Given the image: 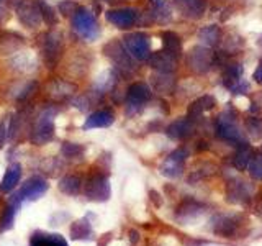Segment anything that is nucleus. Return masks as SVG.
I'll return each instance as SVG.
<instances>
[{
	"label": "nucleus",
	"instance_id": "obj_34",
	"mask_svg": "<svg viewBox=\"0 0 262 246\" xmlns=\"http://www.w3.org/2000/svg\"><path fill=\"white\" fill-rule=\"evenodd\" d=\"M82 153V148L79 145H74V143H64L62 145V154L68 156V158H76Z\"/></svg>",
	"mask_w": 262,
	"mask_h": 246
},
{
	"label": "nucleus",
	"instance_id": "obj_17",
	"mask_svg": "<svg viewBox=\"0 0 262 246\" xmlns=\"http://www.w3.org/2000/svg\"><path fill=\"white\" fill-rule=\"evenodd\" d=\"M203 210H205V205L200 203L199 200L185 199V200H182L179 203V207L176 210V217L180 218V220H190V218L199 217Z\"/></svg>",
	"mask_w": 262,
	"mask_h": 246
},
{
	"label": "nucleus",
	"instance_id": "obj_28",
	"mask_svg": "<svg viewBox=\"0 0 262 246\" xmlns=\"http://www.w3.org/2000/svg\"><path fill=\"white\" fill-rule=\"evenodd\" d=\"M92 235V227H90L89 221L84 220H77L76 223L71 227V238L72 240H80V238H90Z\"/></svg>",
	"mask_w": 262,
	"mask_h": 246
},
{
	"label": "nucleus",
	"instance_id": "obj_33",
	"mask_svg": "<svg viewBox=\"0 0 262 246\" xmlns=\"http://www.w3.org/2000/svg\"><path fill=\"white\" fill-rule=\"evenodd\" d=\"M38 5H39V12H41V16H43V20H45L46 23H49V25H54V23H57L56 13H54V10H53L51 7H49L46 2H43V0H39Z\"/></svg>",
	"mask_w": 262,
	"mask_h": 246
},
{
	"label": "nucleus",
	"instance_id": "obj_20",
	"mask_svg": "<svg viewBox=\"0 0 262 246\" xmlns=\"http://www.w3.org/2000/svg\"><path fill=\"white\" fill-rule=\"evenodd\" d=\"M105 54L110 56L112 59L117 63L121 68H131V59L128 53L125 51V48H123L118 41H112L105 46Z\"/></svg>",
	"mask_w": 262,
	"mask_h": 246
},
{
	"label": "nucleus",
	"instance_id": "obj_21",
	"mask_svg": "<svg viewBox=\"0 0 262 246\" xmlns=\"http://www.w3.org/2000/svg\"><path fill=\"white\" fill-rule=\"evenodd\" d=\"M113 121H115V117H113V113L110 110H100V112H95V113L90 115V117L84 123V128L85 130L105 128V127H110Z\"/></svg>",
	"mask_w": 262,
	"mask_h": 246
},
{
	"label": "nucleus",
	"instance_id": "obj_39",
	"mask_svg": "<svg viewBox=\"0 0 262 246\" xmlns=\"http://www.w3.org/2000/svg\"><path fill=\"white\" fill-rule=\"evenodd\" d=\"M108 240H110V235H103V241H102V243H98V246H105Z\"/></svg>",
	"mask_w": 262,
	"mask_h": 246
},
{
	"label": "nucleus",
	"instance_id": "obj_18",
	"mask_svg": "<svg viewBox=\"0 0 262 246\" xmlns=\"http://www.w3.org/2000/svg\"><path fill=\"white\" fill-rule=\"evenodd\" d=\"M254 158V150L252 146L248 145V143H241L237 145V150L233 156V166L237 169V171H246L249 168V164Z\"/></svg>",
	"mask_w": 262,
	"mask_h": 246
},
{
	"label": "nucleus",
	"instance_id": "obj_23",
	"mask_svg": "<svg viewBox=\"0 0 262 246\" xmlns=\"http://www.w3.org/2000/svg\"><path fill=\"white\" fill-rule=\"evenodd\" d=\"M20 177H21V166L20 164H12L5 172L2 184H0V189H2L4 192H12L16 187V184L20 182Z\"/></svg>",
	"mask_w": 262,
	"mask_h": 246
},
{
	"label": "nucleus",
	"instance_id": "obj_26",
	"mask_svg": "<svg viewBox=\"0 0 262 246\" xmlns=\"http://www.w3.org/2000/svg\"><path fill=\"white\" fill-rule=\"evenodd\" d=\"M243 80V68L239 64H228L223 72V84L231 90L236 84Z\"/></svg>",
	"mask_w": 262,
	"mask_h": 246
},
{
	"label": "nucleus",
	"instance_id": "obj_31",
	"mask_svg": "<svg viewBox=\"0 0 262 246\" xmlns=\"http://www.w3.org/2000/svg\"><path fill=\"white\" fill-rule=\"evenodd\" d=\"M246 131L249 133V136L252 138H260L262 136V118L257 117H249L244 123Z\"/></svg>",
	"mask_w": 262,
	"mask_h": 246
},
{
	"label": "nucleus",
	"instance_id": "obj_12",
	"mask_svg": "<svg viewBox=\"0 0 262 246\" xmlns=\"http://www.w3.org/2000/svg\"><path fill=\"white\" fill-rule=\"evenodd\" d=\"M106 20L118 28H129L135 25L138 13L135 8H118V10H108L106 12Z\"/></svg>",
	"mask_w": 262,
	"mask_h": 246
},
{
	"label": "nucleus",
	"instance_id": "obj_40",
	"mask_svg": "<svg viewBox=\"0 0 262 246\" xmlns=\"http://www.w3.org/2000/svg\"><path fill=\"white\" fill-rule=\"evenodd\" d=\"M151 2H152L154 5H161V4H162V0H151Z\"/></svg>",
	"mask_w": 262,
	"mask_h": 246
},
{
	"label": "nucleus",
	"instance_id": "obj_6",
	"mask_svg": "<svg viewBox=\"0 0 262 246\" xmlns=\"http://www.w3.org/2000/svg\"><path fill=\"white\" fill-rule=\"evenodd\" d=\"M151 98V89L144 82H135L131 84L126 92V109L128 113H135L141 110V107Z\"/></svg>",
	"mask_w": 262,
	"mask_h": 246
},
{
	"label": "nucleus",
	"instance_id": "obj_35",
	"mask_svg": "<svg viewBox=\"0 0 262 246\" xmlns=\"http://www.w3.org/2000/svg\"><path fill=\"white\" fill-rule=\"evenodd\" d=\"M254 213H256L257 217L262 218V192L259 194L257 200H256V205H254Z\"/></svg>",
	"mask_w": 262,
	"mask_h": 246
},
{
	"label": "nucleus",
	"instance_id": "obj_11",
	"mask_svg": "<svg viewBox=\"0 0 262 246\" xmlns=\"http://www.w3.org/2000/svg\"><path fill=\"white\" fill-rule=\"evenodd\" d=\"M226 200L231 203H248L251 200V187L243 180H229L226 186Z\"/></svg>",
	"mask_w": 262,
	"mask_h": 246
},
{
	"label": "nucleus",
	"instance_id": "obj_25",
	"mask_svg": "<svg viewBox=\"0 0 262 246\" xmlns=\"http://www.w3.org/2000/svg\"><path fill=\"white\" fill-rule=\"evenodd\" d=\"M31 246H68L61 235L35 233L31 238Z\"/></svg>",
	"mask_w": 262,
	"mask_h": 246
},
{
	"label": "nucleus",
	"instance_id": "obj_30",
	"mask_svg": "<svg viewBox=\"0 0 262 246\" xmlns=\"http://www.w3.org/2000/svg\"><path fill=\"white\" fill-rule=\"evenodd\" d=\"M16 209L15 205H8V209L4 212L2 215V220H0V232H7V230H10L13 227V221H15V215H16Z\"/></svg>",
	"mask_w": 262,
	"mask_h": 246
},
{
	"label": "nucleus",
	"instance_id": "obj_1",
	"mask_svg": "<svg viewBox=\"0 0 262 246\" xmlns=\"http://www.w3.org/2000/svg\"><path fill=\"white\" fill-rule=\"evenodd\" d=\"M215 131H216V136H218L220 139H223V141L234 143V145H241V143H244L243 131H241L239 125L236 123L234 117H231V115L221 113L220 117L216 118Z\"/></svg>",
	"mask_w": 262,
	"mask_h": 246
},
{
	"label": "nucleus",
	"instance_id": "obj_36",
	"mask_svg": "<svg viewBox=\"0 0 262 246\" xmlns=\"http://www.w3.org/2000/svg\"><path fill=\"white\" fill-rule=\"evenodd\" d=\"M149 197H151V200L154 202L156 207H161V205H162V199H161V195H159L158 192H156V191H151V192H149Z\"/></svg>",
	"mask_w": 262,
	"mask_h": 246
},
{
	"label": "nucleus",
	"instance_id": "obj_2",
	"mask_svg": "<svg viewBox=\"0 0 262 246\" xmlns=\"http://www.w3.org/2000/svg\"><path fill=\"white\" fill-rule=\"evenodd\" d=\"M72 23L76 31L85 39H95L98 36V33H100L94 13L89 12L87 8H77L76 13H74Z\"/></svg>",
	"mask_w": 262,
	"mask_h": 246
},
{
	"label": "nucleus",
	"instance_id": "obj_9",
	"mask_svg": "<svg viewBox=\"0 0 262 246\" xmlns=\"http://www.w3.org/2000/svg\"><path fill=\"white\" fill-rule=\"evenodd\" d=\"M16 15H18L20 22L23 25H27L28 28L38 27L39 22L43 20V16H41V12H39V5L28 2V0H25V2H21L16 7Z\"/></svg>",
	"mask_w": 262,
	"mask_h": 246
},
{
	"label": "nucleus",
	"instance_id": "obj_13",
	"mask_svg": "<svg viewBox=\"0 0 262 246\" xmlns=\"http://www.w3.org/2000/svg\"><path fill=\"white\" fill-rule=\"evenodd\" d=\"M239 223L241 221L237 220V217H231V215H220L213 220V232L220 236L225 238H231L237 233L239 230Z\"/></svg>",
	"mask_w": 262,
	"mask_h": 246
},
{
	"label": "nucleus",
	"instance_id": "obj_32",
	"mask_svg": "<svg viewBox=\"0 0 262 246\" xmlns=\"http://www.w3.org/2000/svg\"><path fill=\"white\" fill-rule=\"evenodd\" d=\"M249 174L252 179L262 180V153L254 154V158L249 164Z\"/></svg>",
	"mask_w": 262,
	"mask_h": 246
},
{
	"label": "nucleus",
	"instance_id": "obj_22",
	"mask_svg": "<svg viewBox=\"0 0 262 246\" xmlns=\"http://www.w3.org/2000/svg\"><path fill=\"white\" fill-rule=\"evenodd\" d=\"M151 80L158 92L170 94V92H174V89H176V79L172 77L170 72H159V74H156V76H152Z\"/></svg>",
	"mask_w": 262,
	"mask_h": 246
},
{
	"label": "nucleus",
	"instance_id": "obj_8",
	"mask_svg": "<svg viewBox=\"0 0 262 246\" xmlns=\"http://www.w3.org/2000/svg\"><path fill=\"white\" fill-rule=\"evenodd\" d=\"M85 194L90 200L95 202H105L110 199V182L105 176H94L87 182Z\"/></svg>",
	"mask_w": 262,
	"mask_h": 246
},
{
	"label": "nucleus",
	"instance_id": "obj_16",
	"mask_svg": "<svg viewBox=\"0 0 262 246\" xmlns=\"http://www.w3.org/2000/svg\"><path fill=\"white\" fill-rule=\"evenodd\" d=\"M215 105H216V102H215V98H213L211 95H202L200 98H196V100H193L190 105H188L187 118L192 120V121L199 120L205 112L211 110Z\"/></svg>",
	"mask_w": 262,
	"mask_h": 246
},
{
	"label": "nucleus",
	"instance_id": "obj_10",
	"mask_svg": "<svg viewBox=\"0 0 262 246\" xmlns=\"http://www.w3.org/2000/svg\"><path fill=\"white\" fill-rule=\"evenodd\" d=\"M177 10L187 18L199 20L207 12V0H174Z\"/></svg>",
	"mask_w": 262,
	"mask_h": 246
},
{
	"label": "nucleus",
	"instance_id": "obj_5",
	"mask_svg": "<svg viewBox=\"0 0 262 246\" xmlns=\"http://www.w3.org/2000/svg\"><path fill=\"white\" fill-rule=\"evenodd\" d=\"M46 191H48V184L43 179L28 180L18 191V194H15L13 199H10V203L15 205V207H20V203L23 200H38L39 197H43Z\"/></svg>",
	"mask_w": 262,
	"mask_h": 246
},
{
	"label": "nucleus",
	"instance_id": "obj_14",
	"mask_svg": "<svg viewBox=\"0 0 262 246\" xmlns=\"http://www.w3.org/2000/svg\"><path fill=\"white\" fill-rule=\"evenodd\" d=\"M54 125H53V115L51 112H45L38 120V125L35 128V135H33V141L36 145H41L48 141L53 136Z\"/></svg>",
	"mask_w": 262,
	"mask_h": 246
},
{
	"label": "nucleus",
	"instance_id": "obj_27",
	"mask_svg": "<svg viewBox=\"0 0 262 246\" xmlns=\"http://www.w3.org/2000/svg\"><path fill=\"white\" fill-rule=\"evenodd\" d=\"M221 36V31L216 25H208V27H203L199 31V39L202 43H205V46H215Z\"/></svg>",
	"mask_w": 262,
	"mask_h": 246
},
{
	"label": "nucleus",
	"instance_id": "obj_24",
	"mask_svg": "<svg viewBox=\"0 0 262 246\" xmlns=\"http://www.w3.org/2000/svg\"><path fill=\"white\" fill-rule=\"evenodd\" d=\"M161 36H162L164 51H167L169 54L179 57L180 51H182V41H180V36L174 31H164Z\"/></svg>",
	"mask_w": 262,
	"mask_h": 246
},
{
	"label": "nucleus",
	"instance_id": "obj_4",
	"mask_svg": "<svg viewBox=\"0 0 262 246\" xmlns=\"http://www.w3.org/2000/svg\"><path fill=\"white\" fill-rule=\"evenodd\" d=\"M125 48L128 53L136 57L139 61H144L151 54V46H149V36L146 33H129L125 36Z\"/></svg>",
	"mask_w": 262,
	"mask_h": 246
},
{
	"label": "nucleus",
	"instance_id": "obj_29",
	"mask_svg": "<svg viewBox=\"0 0 262 246\" xmlns=\"http://www.w3.org/2000/svg\"><path fill=\"white\" fill-rule=\"evenodd\" d=\"M59 189L68 195H76L80 191V179L77 176H66L61 179Z\"/></svg>",
	"mask_w": 262,
	"mask_h": 246
},
{
	"label": "nucleus",
	"instance_id": "obj_37",
	"mask_svg": "<svg viewBox=\"0 0 262 246\" xmlns=\"http://www.w3.org/2000/svg\"><path fill=\"white\" fill-rule=\"evenodd\" d=\"M254 80L259 82V84H262V59L259 61L257 69H256V72H254Z\"/></svg>",
	"mask_w": 262,
	"mask_h": 246
},
{
	"label": "nucleus",
	"instance_id": "obj_41",
	"mask_svg": "<svg viewBox=\"0 0 262 246\" xmlns=\"http://www.w3.org/2000/svg\"><path fill=\"white\" fill-rule=\"evenodd\" d=\"M102 2H115V0H102Z\"/></svg>",
	"mask_w": 262,
	"mask_h": 246
},
{
	"label": "nucleus",
	"instance_id": "obj_3",
	"mask_svg": "<svg viewBox=\"0 0 262 246\" xmlns=\"http://www.w3.org/2000/svg\"><path fill=\"white\" fill-rule=\"evenodd\" d=\"M213 61H215V56H213V53L205 46H195L187 54L188 68L196 74L208 72L210 68L213 66Z\"/></svg>",
	"mask_w": 262,
	"mask_h": 246
},
{
	"label": "nucleus",
	"instance_id": "obj_38",
	"mask_svg": "<svg viewBox=\"0 0 262 246\" xmlns=\"http://www.w3.org/2000/svg\"><path fill=\"white\" fill-rule=\"evenodd\" d=\"M129 240H131V243H138V240H139V233L136 232V230H131L129 232Z\"/></svg>",
	"mask_w": 262,
	"mask_h": 246
},
{
	"label": "nucleus",
	"instance_id": "obj_7",
	"mask_svg": "<svg viewBox=\"0 0 262 246\" xmlns=\"http://www.w3.org/2000/svg\"><path fill=\"white\" fill-rule=\"evenodd\" d=\"M188 153L184 150V148H179L174 153H170L166 161L161 164V174L166 176V177H170V179H177L182 176L184 172V164H185V159H187Z\"/></svg>",
	"mask_w": 262,
	"mask_h": 246
},
{
	"label": "nucleus",
	"instance_id": "obj_19",
	"mask_svg": "<svg viewBox=\"0 0 262 246\" xmlns=\"http://www.w3.org/2000/svg\"><path fill=\"white\" fill-rule=\"evenodd\" d=\"M151 66L154 69H158L159 72H172L176 68V63H177V57L169 54L167 51H159V53H154L149 59Z\"/></svg>",
	"mask_w": 262,
	"mask_h": 246
},
{
	"label": "nucleus",
	"instance_id": "obj_15",
	"mask_svg": "<svg viewBox=\"0 0 262 246\" xmlns=\"http://www.w3.org/2000/svg\"><path fill=\"white\" fill-rule=\"evenodd\" d=\"M166 133L172 139H187V138H190L193 133V123L188 118L176 120L166 128Z\"/></svg>",
	"mask_w": 262,
	"mask_h": 246
}]
</instances>
